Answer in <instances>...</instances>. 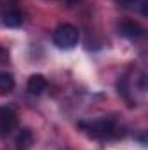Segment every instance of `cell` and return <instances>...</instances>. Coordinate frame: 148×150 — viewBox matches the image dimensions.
<instances>
[{
	"label": "cell",
	"instance_id": "1",
	"mask_svg": "<svg viewBox=\"0 0 148 150\" xmlns=\"http://www.w3.org/2000/svg\"><path fill=\"white\" fill-rule=\"evenodd\" d=\"M52 40L61 49H72V47H75L78 44V30L73 25L65 23V25L56 28V32L52 35Z\"/></svg>",
	"mask_w": 148,
	"mask_h": 150
},
{
	"label": "cell",
	"instance_id": "2",
	"mask_svg": "<svg viewBox=\"0 0 148 150\" xmlns=\"http://www.w3.org/2000/svg\"><path fill=\"white\" fill-rule=\"evenodd\" d=\"M89 134H92L94 138H110V136H117V127L111 120H98V122H91V124H85L82 122L80 124Z\"/></svg>",
	"mask_w": 148,
	"mask_h": 150
},
{
	"label": "cell",
	"instance_id": "3",
	"mask_svg": "<svg viewBox=\"0 0 148 150\" xmlns=\"http://www.w3.org/2000/svg\"><path fill=\"white\" fill-rule=\"evenodd\" d=\"M18 127V113L11 107H0V138L9 136Z\"/></svg>",
	"mask_w": 148,
	"mask_h": 150
},
{
	"label": "cell",
	"instance_id": "4",
	"mask_svg": "<svg viewBox=\"0 0 148 150\" xmlns=\"http://www.w3.org/2000/svg\"><path fill=\"white\" fill-rule=\"evenodd\" d=\"M118 32H120V35H124L127 38H132V40L143 37V33H145L143 26L140 23H134V21H122L118 25Z\"/></svg>",
	"mask_w": 148,
	"mask_h": 150
},
{
	"label": "cell",
	"instance_id": "5",
	"mask_svg": "<svg viewBox=\"0 0 148 150\" xmlns=\"http://www.w3.org/2000/svg\"><path fill=\"white\" fill-rule=\"evenodd\" d=\"M26 89H28L30 94H35V96L42 94V93L47 89V79L40 74L32 75V77L28 79V82H26Z\"/></svg>",
	"mask_w": 148,
	"mask_h": 150
},
{
	"label": "cell",
	"instance_id": "6",
	"mask_svg": "<svg viewBox=\"0 0 148 150\" xmlns=\"http://www.w3.org/2000/svg\"><path fill=\"white\" fill-rule=\"evenodd\" d=\"M33 142H35V136H33L32 129L23 127L18 133V136H16V149L18 150H30L32 145H33Z\"/></svg>",
	"mask_w": 148,
	"mask_h": 150
},
{
	"label": "cell",
	"instance_id": "7",
	"mask_svg": "<svg viewBox=\"0 0 148 150\" xmlns=\"http://www.w3.org/2000/svg\"><path fill=\"white\" fill-rule=\"evenodd\" d=\"M4 25L9 26V28H16V26H21L23 25V14L16 9H11L9 12L4 14Z\"/></svg>",
	"mask_w": 148,
	"mask_h": 150
},
{
	"label": "cell",
	"instance_id": "8",
	"mask_svg": "<svg viewBox=\"0 0 148 150\" xmlns=\"http://www.w3.org/2000/svg\"><path fill=\"white\" fill-rule=\"evenodd\" d=\"M14 86H16V82H14L12 75L9 72H0V96L9 94L14 89Z\"/></svg>",
	"mask_w": 148,
	"mask_h": 150
},
{
	"label": "cell",
	"instance_id": "9",
	"mask_svg": "<svg viewBox=\"0 0 148 150\" xmlns=\"http://www.w3.org/2000/svg\"><path fill=\"white\" fill-rule=\"evenodd\" d=\"M120 7H124V9H134V7H138L140 5V2L141 0H115Z\"/></svg>",
	"mask_w": 148,
	"mask_h": 150
},
{
	"label": "cell",
	"instance_id": "10",
	"mask_svg": "<svg viewBox=\"0 0 148 150\" xmlns=\"http://www.w3.org/2000/svg\"><path fill=\"white\" fill-rule=\"evenodd\" d=\"M0 63H9V52L4 45H0Z\"/></svg>",
	"mask_w": 148,
	"mask_h": 150
}]
</instances>
